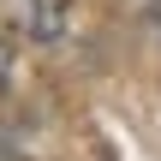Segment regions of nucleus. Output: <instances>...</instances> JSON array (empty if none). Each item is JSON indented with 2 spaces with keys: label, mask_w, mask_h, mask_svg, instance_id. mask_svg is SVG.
Returning a JSON list of instances; mask_svg holds the SVG:
<instances>
[{
  "label": "nucleus",
  "mask_w": 161,
  "mask_h": 161,
  "mask_svg": "<svg viewBox=\"0 0 161 161\" xmlns=\"http://www.w3.org/2000/svg\"><path fill=\"white\" fill-rule=\"evenodd\" d=\"M60 12H66V0H36V30L54 36V30H60Z\"/></svg>",
  "instance_id": "f257e3e1"
},
{
  "label": "nucleus",
  "mask_w": 161,
  "mask_h": 161,
  "mask_svg": "<svg viewBox=\"0 0 161 161\" xmlns=\"http://www.w3.org/2000/svg\"><path fill=\"white\" fill-rule=\"evenodd\" d=\"M6 84H12V48L0 42V96H6Z\"/></svg>",
  "instance_id": "f03ea898"
},
{
  "label": "nucleus",
  "mask_w": 161,
  "mask_h": 161,
  "mask_svg": "<svg viewBox=\"0 0 161 161\" xmlns=\"http://www.w3.org/2000/svg\"><path fill=\"white\" fill-rule=\"evenodd\" d=\"M149 30L161 36V0H149Z\"/></svg>",
  "instance_id": "7ed1b4c3"
}]
</instances>
